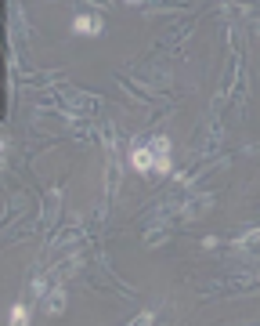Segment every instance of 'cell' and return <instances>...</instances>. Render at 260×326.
<instances>
[{"instance_id":"cell-4","label":"cell","mask_w":260,"mask_h":326,"mask_svg":"<svg viewBox=\"0 0 260 326\" xmlns=\"http://www.w3.org/2000/svg\"><path fill=\"white\" fill-rule=\"evenodd\" d=\"M152 149H155L159 156H166V152H170V142H166V138H155V142H152Z\"/></svg>"},{"instance_id":"cell-3","label":"cell","mask_w":260,"mask_h":326,"mask_svg":"<svg viewBox=\"0 0 260 326\" xmlns=\"http://www.w3.org/2000/svg\"><path fill=\"white\" fill-rule=\"evenodd\" d=\"M25 315H29V312H25V305H15V308H11V322H29Z\"/></svg>"},{"instance_id":"cell-1","label":"cell","mask_w":260,"mask_h":326,"mask_svg":"<svg viewBox=\"0 0 260 326\" xmlns=\"http://www.w3.org/2000/svg\"><path fill=\"white\" fill-rule=\"evenodd\" d=\"M130 159H134V167H138V171L155 167V159H152V152H148V149H134V156H130Z\"/></svg>"},{"instance_id":"cell-2","label":"cell","mask_w":260,"mask_h":326,"mask_svg":"<svg viewBox=\"0 0 260 326\" xmlns=\"http://www.w3.org/2000/svg\"><path fill=\"white\" fill-rule=\"evenodd\" d=\"M76 33H87V36H91V33H98V22H94V18H76Z\"/></svg>"}]
</instances>
